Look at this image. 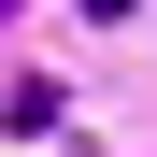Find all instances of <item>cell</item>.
<instances>
[{"instance_id": "cell-1", "label": "cell", "mask_w": 157, "mask_h": 157, "mask_svg": "<svg viewBox=\"0 0 157 157\" xmlns=\"http://www.w3.org/2000/svg\"><path fill=\"white\" fill-rule=\"evenodd\" d=\"M86 14H128V0H86Z\"/></svg>"}, {"instance_id": "cell-2", "label": "cell", "mask_w": 157, "mask_h": 157, "mask_svg": "<svg viewBox=\"0 0 157 157\" xmlns=\"http://www.w3.org/2000/svg\"><path fill=\"white\" fill-rule=\"evenodd\" d=\"M0 14H14V0H0Z\"/></svg>"}]
</instances>
